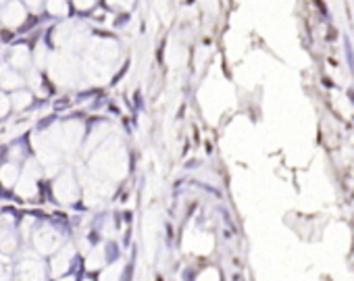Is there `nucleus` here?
<instances>
[{"label":"nucleus","instance_id":"nucleus-3","mask_svg":"<svg viewBox=\"0 0 354 281\" xmlns=\"http://www.w3.org/2000/svg\"><path fill=\"white\" fill-rule=\"evenodd\" d=\"M65 107H69V100H59L57 102V109H65Z\"/></svg>","mask_w":354,"mask_h":281},{"label":"nucleus","instance_id":"nucleus-4","mask_svg":"<svg viewBox=\"0 0 354 281\" xmlns=\"http://www.w3.org/2000/svg\"><path fill=\"white\" fill-rule=\"evenodd\" d=\"M346 94H348V98H350V102L354 104V87H350V90H348Z\"/></svg>","mask_w":354,"mask_h":281},{"label":"nucleus","instance_id":"nucleus-2","mask_svg":"<svg viewBox=\"0 0 354 281\" xmlns=\"http://www.w3.org/2000/svg\"><path fill=\"white\" fill-rule=\"evenodd\" d=\"M121 281H131V265H127L125 269V273H123V279Z\"/></svg>","mask_w":354,"mask_h":281},{"label":"nucleus","instance_id":"nucleus-6","mask_svg":"<svg viewBox=\"0 0 354 281\" xmlns=\"http://www.w3.org/2000/svg\"><path fill=\"white\" fill-rule=\"evenodd\" d=\"M0 40H11V33L4 31V33H0Z\"/></svg>","mask_w":354,"mask_h":281},{"label":"nucleus","instance_id":"nucleus-1","mask_svg":"<svg viewBox=\"0 0 354 281\" xmlns=\"http://www.w3.org/2000/svg\"><path fill=\"white\" fill-rule=\"evenodd\" d=\"M344 58H346V65H348V71L354 77V46H352V40L350 36H344Z\"/></svg>","mask_w":354,"mask_h":281},{"label":"nucleus","instance_id":"nucleus-5","mask_svg":"<svg viewBox=\"0 0 354 281\" xmlns=\"http://www.w3.org/2000/svg\"><path fill=\"white\" fill-rule=\"evenodd\" d=\"M323 85H327V87H333V84H331V80H329V77H323Z\"/></svg>","mask_w":354,"mask_h":281}]
</instances>
